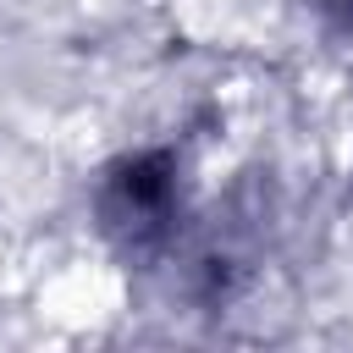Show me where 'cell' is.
Wrapping results in <instances>:
<instances>
[{"instance_id": "1", "label": "cell", "mask_w": 353, "mask_h": 353, "mask_svg": "<svg viewBox=\"0 0 353 353\" xmlns=\"http://www.w3.org/2000/svg\"><path fill=\"white\" fill-rule=\"evenodd\" d=\"M99 232L121 254H160L182 226V160L176 149H132L99 171L94 188Z\"/></svg>"}]
</instances>
